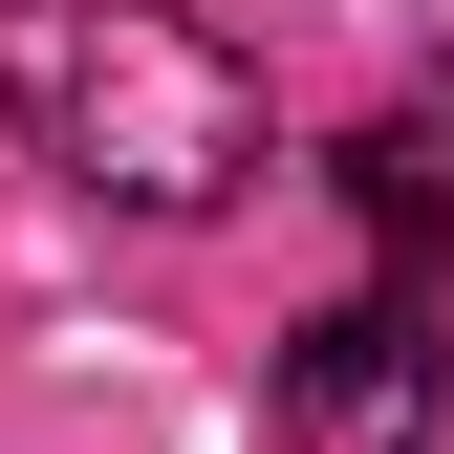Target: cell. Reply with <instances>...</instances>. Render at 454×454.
<instances>
[{
    "mask_svg": "<svg viewBox=\"0 0 454 454\" xmlns=\"http://www.w3.org/2000/svg\"><path fill=\"white\" fill-rule=\"evenodd\" d=\"M433 433V281L389 260L368 303H325L281 347V454H411Z\"/></svg>",
    "mask_w": 454,
    "mask_h": 454,
    "instance_id": "cell-2",
    "label": "cell"
},
{
    "mask_svg": "<svg viewBox=\"0 0 454 454\" xmlns=\"http://www.w3.org/2000/svg\"><path fill=\"white\" fill-rule=\"evenodd\" d=\"M0 108L43 130V174H87L130 216H216L281 152L260 66L216 22H174V0H0Z\"/></svg>",
    "mask_w": 454,
    "mask_h": 454,
    "instance_id": "cell-1",
    "label": "cell"
}]
</instances>
